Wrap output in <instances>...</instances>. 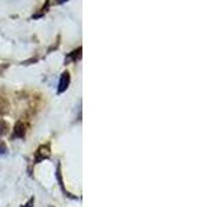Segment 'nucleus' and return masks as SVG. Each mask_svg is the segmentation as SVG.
I'll use <instances>...</instances> for the list:
<instances>
[{"label": "nucleus", "mask_w": 220, "mask_h": 207, "mask_svg": "<svg viewBox=\"0 0 220 207\" xmlns=\"http://www.w3.org/2000/svg\"><path fill=\"white\" fill-rule=\"evenodd\" d=\"M69 83H70V75H69L68 72H63V73L61 75V79H59V87H58V93H59V94L65 93V91L68 90V87H69Z\"/></svg>", "instance_id": "nucleus-1"}, {"label": "nucleus", "mask_w": 220, "mask_h": 207, "mask_svg": "<svg viewBox=\"0 0 220 207\" xmlns=\"http://www.w3.org/2000/svg\"><path fill=\"white\" fill-rule=\"evenodd\" d=\"M48 156H50V149H48V145L41 146V148L37 151V155H36V163L41 162L43 159H47Z\"/></svg>", "instance_id": "nucleus-2"}, {"label": "nucleus", "mask_w": 220, "mask_h": 207, "mask_svg": "<svg viewBox=\"0 0 220 207\" xmlns=\"http://www.w3.org/2000/svg\"><path fill=\"white\" fill-rule=\"evenodd\" d=\"M25 134V126L22 124V121H18L14 127V137L15 138H22Z\"/></svg>", "instance_id": "nucleus-3"}, {"label": "nucleus", "mask_w": 220, "mask_h": 207, "mask_svg": "<svg viewBox=\"0 0 220 207\" xmlns=\"http://www.w3.org/2000/svg\"><path fill=\"white\" fill-rule=\"evenodd\" d=\"M80 57H81V47H79V48L74 50V51H72V54L69 55V58L73 61H77Z\"/></svg>", "instance_id": "nucleus-4"}, {"label": "nucleus", "mask_w": 220, "mask_h": 207, "mask_svg": "<svg viewBox=\"0 0 220 207\" xmlns=\"http://www.w3.org/2000/svg\"><path fill=\"white\" fill-rule=\"evenodd\" d=\"M7 153V146L3 141H0V155H6Z\"/></svg>", "instance_id": "nucleus-5"}, {"label": "nucleus", "mask_w": 220, "mask_h": 207, "mask_svg": "<svg viewBox=\"0 0 220 207\" xmlns=\"http://www.w3.org/2000/svg\"><path fill=\"white\" fill-rule=\"evenodd\" d=\"M6 128H7V124H6V121H0V134H4V132H6Z\"/></svg>", "instance_id": "nucleus-6"}, {"label": "nucleus", "mask_w": 220, "mask_h": 207, "mask_svg": "<svg viewBox=\"0 0 220 207\" xmlns=\"http://www.w3.org/2000/svg\"><path fill=\"white\" fill-rule=\"evenodd\" d=\"M57 177H58V181H59L61 186L63 188V182H62V177H61V170H59V166H58V171H57Z\"/></svg>", "instance_id": "nucleus-7"}, {"label": "nucleus", "mask_w": 220, "mask_h": 207, "mask_svg": "<svg viewBox=\"0 0 220 207\" xmlns=\"http://www.w3.org/2000/svg\"><path fill=\"white\" fill-rule=\"evenodd\" d=\"M33 203H35V197L29 199V201H28L26 204H24V206H21V207H32V206H33Z\"/></svg>", "instance_id": "nucleus-8"}, {"label": "nucleus", "mask_w": 220, "mask_h": 207, "mask_svg": "<svg viewBox=\"0 0 220 207\" xmlns=\"http://www.w3.org/2000/svg\"><path fill=\"white\" fill-rule=\"evenodd\" d=\"M65 2H68V0H57V4H63Z\"/></svg>", "instance_id": "nucleus-9"}]
</instances>
